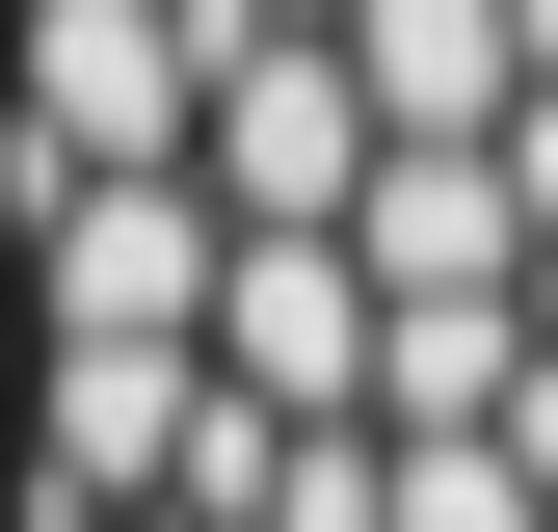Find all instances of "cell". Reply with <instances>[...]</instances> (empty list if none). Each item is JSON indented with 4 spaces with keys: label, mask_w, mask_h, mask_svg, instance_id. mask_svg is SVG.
<instances>
[{
    "label": "cell",
    "mask_w": 558,
    "mask_h": 532,
    "mask_svg": "<svg viewBox=\"0 0 558 532\" xmlns=\"http://www.w3.org/2000/svg\"><path fill=\"white\" fill-rule=\"evenodd\" d=\"M532 319H558V266H532Z\"/></svg>",
    "instance_id": "cell-7"
},
{
    "label": "cell",
    "mask_w": 558,
    "mask_h": 532,
    "mask_svg": "<svg viewBox=\"0 0 558 532\" xmlns=\"http://www.w3.org/2000/svg\"><path fill=\"white\" fill-rule=\"evenodd\" d=\"M214 293H240L214 186H53L27 214V347H214Z\"/></svg>",
    "instance_id": "cell-1"
},
{
    "label": "cell",
    "mask_w": 558,
    "mask_h": 532,
    "mask_svg": "<svg viewBox=\"0 0 558 532\" xmlns=\"http://www.w3.org/2000/svg\"><path fill=\"white\" fill-rule=\"evenodd\" d=\"M373 347H399L373 240H240V293H214V373H240V399H293V426H373Z\"/></svg>",
    "instance_id": "cell-3"
},
{
    "label": "cell",
    "mask_w": 558,
    "mask_h": 532,
    "mask_svg": "<svg viewBox=\"0 0 558 532\" xmlns=\"http://www.w3.org/2000/svg\"><path fill=\"white\" fill-rule=\"evenodd\" d=\"M345 81H373L399 133H532L558 53H532V0H345Z\"/></svg>",
    "instance_id": "cell-4"
},
{
    "label": "cell",
    "mask_w": 558,
    "mask_h": 532,
    "mask_svg": "<svg viewBox=\"0 0 558 532\" xmlns=\"http://www.w3.org/2000/svg\"><path fill=\"white\" fill-rule=\"evenodd\" d=\"M266 532H399V452L373 426H293V506H266Z\"/></svg>",
    "instance_id": "cell-5"
},
{
    "label": "cell",
    "mask_w": 558,
    "mask_h": 532,
    "mask_svg": "<svg viewBox=\"0 0 558 532\" xmlns=\"http://www.w3.org/2000/svg\"><path fill=\"white\" fill-rule=\"evenodd\" d=\"M373 160H399V107L345 81V27H266L240 81H214V214H240V240H345Z\"/></svg>",
    "instance_id": "cell-2"
},
{
    "label": "cell",
    "mask_w": 558,
    "mask_h": 532,
    "mask_svg": "<svg viewBox=\"0 0 558 532\" xmlns=\"http://www.w3.org/2000/svg\"><path fill=\"white\" fill-rule=\"evenodd\" d=\"M266 27H345V0H266Z\"/></svg>",
    "instance_id": "cell-6"
}]
</instances>
